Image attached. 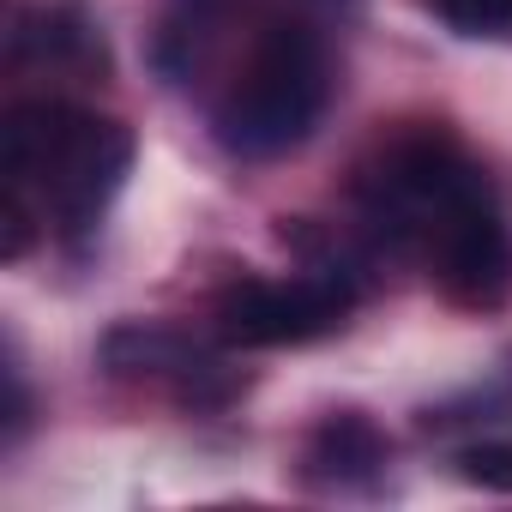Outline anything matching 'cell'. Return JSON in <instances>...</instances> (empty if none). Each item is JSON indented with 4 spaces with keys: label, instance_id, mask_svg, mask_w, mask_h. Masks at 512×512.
<instances>
[{
    "label": "cell",
    "instance_id": "6da1fadb",
    "mask_svg": "<svg viewBox=\"0 0 512 512\" xmlns=\"http://www.w3.org/2000/svg\"><path fill=\"white\" fill-rule=\"evenodd\" d=\"M133 169V133L109 115L67 103H19L7 115V193L55 217L61 235H85Z\"/></svg>",
    "mask_w": 512,
    "mask_h": 512
},
{
    "label": "cell",
    "instance_id": "7a4b0ae2",
    "mask_svg": "<svg viewBox=\"0 0 512 512\" xmlns=\"http://www.w3.org/2000/svg\"><path fill=\"white\" fill-rule=\"evenodd\" d=\"M332 97V61L314 25L272 19L253 37L241 73L223 85L211 109V133L235 157H278L314 133Z\"/></svg>",
    "mask_w": 512,
    "mask_h": 512
},
{
    "label": "cell",
    "instance_id": "3957f363",
    "mask_svg": "<svg viewBox=\"0 0 512 512\" xmlns=\"http://www.w3.org/2000/svg\"><path fill=\"white\" fill-rule=\"evenodd\" d=\"M422 247H428V266H434L440 290L458 308H476V314L506 308V296H512V229L494 211L488 187H470L464 199H452L428 223Z\"/></svg>",
    "mask_w": 512,
    "mask_h": 512
},
{
    "label": "cell",
    "instance_id": "277c9868",
    "mask_svg": "<svg viewBox=\"0 0 512 512\" xmlns=\"http://www.w3.org/2000/svg\"><path fill=\"white\" fill-rule=\"evenodd\" d=\"M344 314H350V284L332 272H308L290 284L247 278V284L223 290L217 332H223V344H241V350H278V344H308V338L338 332Z\"/></svg>",
    "mask_w": 512,
    "mask_h": 512
},
{
    "label": "cell",
    "instance_id": "5b68a950",
    "mask_svg": "<svg viewBox=\"0 0 512 512\" xmlns=\"http://www.w3.org/2000/svg\"><path fill=\"white\" fill-rule=\"evenodd\" d=\"M103 362L115 374H139V380H169L187 404H217L229 398V374L223 362H211L205 350H193L187 338L163 332V326H115L103 338Z\"/></svg>",
    "mask_w": 512,
    "mask_h": 512
},
{
    "label": "cell",
    "instance_id": "8992f818",
    "mask_svg": "<svg viewBox=\"0 0 512 512\" xmlns=\"http://www.w3.org/2000/svg\"><path fill=\"white\" fill-rule=\"evenodd\" d=\"M386 470V434L356 416V410H338L314 428L308 440V476L326 482V488H362Z\"/></svg>",
    "mask_w": 512,
    "mask_h": 512
},
{
    "label": "cell",
    "instance_id": "52a82bcc",
    "mask_svg": "<svg viewBox=\"0 0 512 512\" xmlns=\"http://www.w3.org/2000/svg\"><path fill=\"white\" fill-rule=\"evenodd\" d=\"M434 7L464 37H512V0H434Z\"/></svg>",
    "mask_w": 512,
    "mask_h": 512
},
{
    "label": "cell",
    "instance_id": "ba28073f",
    "mask_svg": "<svg viewBox=\"0 0 512 512\" xmlns=\"http://www.w3.org/2000/svg\"><path fill=\"white\" fill-rule=\"evenodd\" d=\"M458 476H464V482H476V488L512 494V446H500V440L464 446V452H458Z\"/></svg>",
    "mask_w": 512,
    "mask_h": 512
}]
</instances>
